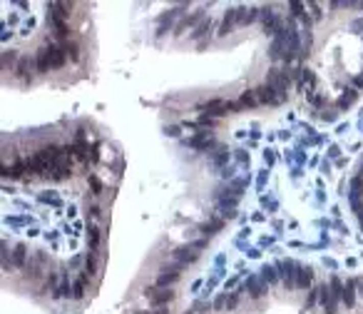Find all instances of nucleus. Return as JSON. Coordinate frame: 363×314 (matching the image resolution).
Here are the masks:
<instances>
[{"mask_svg": "<svg viewBox=\"0 0 363 314\" xmlns=\"http://www.w3.org/2000/svg\"><path fill=\"white\" fill-rule=\"evenodd\" d=\"M338 302H344V282L338 275H331L328 284H324L321 289V307L326 314H336Z\"/></svg>", "mask_w": 363, "mask_h": 314, "instance_id": "obj_1", "label": "nucleus"}, {"mask_svg": "<svg viewBox=\"0 0 363 314\" xmlns=\"http://www.w3.org/2000/svg\"><path fill=\"white\" fill-rule=\"evenodd\" d=\"M65 60H67L65 50L58 48V45H50V42H47L45 48H40L38 58H35V65H38L40 73H47V70H58V68H62Z\"/></svg>", "mask_w": 363, "mask_h": 314, "instance_id": "obj_2", "label": "nucleus"}, {"mask_svg": "<svg viewBox=\"0 0 363 314\" xmlns=\"http://www.w3.org/2000/svg\"><path fill=\"white\" fill-rule=\"evenodd\" d=\"M202 250H207V239H194V242H189V244H179V247L172 252V259L177 262V264L187 267V264H194V262L199 259Z\"/></svg>", "mask_w": 363, "mask_h": 314, "instance_id": "obj_3", "label": "nucleus"}, {"mask_svg": "<svg viewBox=\"0 0 363 314\" xmlns=\"http://www.w3.org/2000/svg\"><path fill=\"white\" fill-rule=\"evenodd\" d=\"M276 267H279V277H281V284H284V289H286V292L296 289V277H299V270H301V264H299L296 259H281Z\"/></svg>", "mask_w": 363, "mask_h": 314, "instance_id": "obj_4", "label": "nucleus"}, {"mask_svg": "<svg viewBox=\"0 0 363 314\" xmlns=\"http://www.w3.org/2000/svg\"><path fill=\"white\" fill-rule=\"evenodd\" d=\"M267 85L279 95V98H286L288 87H291V75L286 70H279V68H271L267 75Z\"/></svg>", "mask_w": 363, "mask_h": 314, "instance_id": "obj_5", "label": "nucleus"}, {"mask_svg": "<svg viewBox=\"0 0 363 314\" xmlns=\"http://www.w3.org/2000/svg\"><path fill=\"white\" fill-rule=\"evenodd\" d=\"M202 110H204V115H211V118H222V115H227V113H234V110H239V105H236V102H229V100L214 98V100H209V102H204V105H202Z\"/></svg>", "mask_w": 363, "mask_h": 314, "instance_id": "obj_6", "label": "nucleus"}, {"mask_svg": "<svg viewBox=\"0 0 363 314\" xmlns=\"http://www.w3.org/2000/svg\"><path fill=\"white\" fill-rule=\"evenodd\" d=\"M50 25H53V30H55V35L62 40H70V28H67V15L65 13H60V5L58 3H50Z\"/></svg>", "mask_w": 363, "mask_h": 314, "instance_id": "obj_7", "label": "nucleus"}, {"mask_svg": "<svg viewBox=\"0 0 363 314\" xmlns=\"http://www.w3.org/2000/svg\"><path fill=\"white\" fill-rule=\"evenodd\" d=\"M182 270H184V267H182V264H177V262H174V264H167V267H162V270H159V275H157V287L170 289L174 282L182 277Z\"/></svg>", "mask_w": 363, "mask_h": 314, "instance_id": "obj_8", "label": "nucleus"}, {"mask_svg": "<svg viewBox=\"0 0 363 314\" xmlns=\"http://www.w3.org/2000/svg\"><path fill=\"white\" fill-rule=\"evenodd\" d=\"M45 262H47V255H45V252H33L30 259H28V264H25V270H22L25 277H28V279H40Z\"/></svg>", "mask_w": 363, "mask_h": 314, "instance_id": "obj_9", "label": "nucleus"}, {"mask_svg": "<svg viewBox=\"0 0 363 314\" xmlns=\"http://www.w3.org/2000/svg\"><path fill=\"white\" fill-rule=\"evenodd\" d=\"M261 28H264V33L271 35V38L284 30V28H281V18H279L271 8H261Z\"/></svg>", "mask_w": 363, "mask_h": 314, "instance_id": "obj_10", "label": "nucleus"}, {"mask_svg": "<svg viewBox=\"0 0 363 314\" xmlns=\"http://www.w3.org/2000/svg\"><path fill=\"white\" fill-rule=\"evenodd\" d=\"M244 292H247L251 299H261V297L269 292V284L261 279V275H251V277H247V282H244Z\"/></svg>", "mask_w": 363, "mask_h": 314, "instance_id": "obj_11", "label": "nucleus"}, {"mask_svg": "<svg viewBox=\"0 0 363 314\" xmlns=\"http://www.w3.org/2000/svg\"><path fill=\"white\" fill-rule=\"evenodd\" d=\"M286 42H288V30L284 28L281 33H276V35L271 38V45H269L271 60H284V55H286Z\"/></svg>", "mask_w": 363, "mask_h": 314, "instance_id": "obj_12", "label": "nucleus"}, {"mask_svg": "<svg viewBox=\"0 0 363 314\" xmlns=\"http://www.w3.org/2000/svg\"><path fill=\"white\" fill-rule=\"evenodd\" d=\"M147 299H150L152 307L162 309V307H167L174 299V292L172 289H164V287H152V289H147Z\"/></svg>", "mask_w": 363, "mask_h": 314, "instance_id": "obj_13", "label": "nucleus"}, {"mask_svg": "<svg viewBox=\"0 0 363 314\" xmlns=\"http://www.w3.org/2000/svg\"><path fill=\"white\" fill-rule=\"evenodd\" d=\"M182 10H187V3H182V5H177V8H172V10H167V13H162L159 18H157V35L162 38L170 28H172V23H174V18L182 13Z\"/></svg>", "mask_w": 363, "mask_h": 314, "instance_id": "obj_14", "label": "nucleus"}, {"mask_svg": "<svg viewBox=\"0 0 363 314\" xmlns=\"http://www.w3.org/2000/svg\"><path fill=\"white\" fill-rule=\"evenodd\" d=\"M187 147L191 150H199V152H207L214 147V138H211V132L207 130H202V132H194L191 138H187Z\"/></svg>", "mask_w": 363, "mask_h": 314, "instance_id": "obj_15", "label": "nucleus"}, {"mask_svg": "<svg viewBox=\"0 0 363 314\" xmlns=\"http://www.w3.org/2000/svg\"><path fill=\"white\" fill-rule=\"evenodd\" d=\"M236 25H239V8H231V10H227V15H224L222 25H219V35L227 38Z\"/></svg>", "mask_w": 363, "mask_h": 314, "instance_id": "obj_16", "label": "nucleus"}, {"mask_svg": "<svg viewBox=\"0 0 363 314\" xmlns=\"http://www.w3.org/2000/svg\"><path fill=\"white\" fill-rule=\"evenodd\" d=\"M222 230H224V217H209L207 222H202V225H199V232L207 237V239L214 237L216 232H222Z\"/></svg>", "mask_w": 363, "mask_h": 314, "instance_id": "obj_17", "label": "nucleus"}, {"mask_svg": "<svg viewBox=\"0 0 363 314\" xmlns=\"http://www.w3.org/2000/svg\"><path fill=\"white\" fill-rule=\"evenodd\" d=\"M256 98H259V102H261V105H281V102H284V98H279V95H276V93L269 87L267 82L256 87Z\"/></svg>", "mask_w": 363, "mask_h": 314, "instance_id": "obj_18", "label": "nucleus"}, {"mask_svg": "<svg viewBox=\"0 0 363 314\" xmlns=\"http://www.w3.org/2000/svg\"><path fill=\"white\" fill-rule=\"evenodd\" d=\"M28 259H30V250H28V244H15L13 247V270H25V264H28Z\"/></svg>", "mask_w": 363, "mask_h": 314, "instance_id": "obj_19", "label": "nucleus"}, {"mask_svg": "<svg viewBox=\"0 0 363 314\" xmlns=\"http://www.w3.org/2000/svg\"><path fill=\"white\" fill-rule=\"evenodd\" d=\"M202 15H204L202 10H197V13H191V15H184V18H182L179 23H177V25H174V35H182L187 28H191V25H199V23H204V20H202Z\"/></svg>", "mask_w": 363, "mask_h": 314, "instance_id": "obj_20", "label": "nucleus"}, {"mask_svg": "<svg viewBox=\"0 0 363 314\" xmlns=\"http://www.w3.org/2000/svg\"><path fill=\"white\" fill-rule=\"evenodd\" d=\"M33 65H35V60L33 58H20V62L15 65V75L20 78V82H30V73H33Z\"/></svg>", "mask_w": 363, "mask_h": 314, "instance_id": "obj_21", "label": "nucleus"}, {"mask_svg": "<svg viewBox=\"0 0 363 314\" xmlns=\"http://www.w3.org/2000/svg\"><path fill=\"white\" fill-rule=\"evenodd\" d=\"M236 105H239V110H254V107H259L261 102H259V98H256V90H247V93L239 95Z\"/></svg>", "mask_w": 363, "mask_h": 314, "instance_id": "obj_22", "label": "nucleus"}, {"mask_svg": "<svg viewBox=\"0 0 363 314\" xmlns=\"http://www.w3.org/2000/svg\"><path fill=\"white\" fill-rule=\"evenodd\" d=\"M296 287H299V289H311V287H313V267L301 264L299 277H296Z\"/></svg>", "mask_w": 363, "mask_h": 314, "instance_id": "obj_23", "label": "nucleus"}, {"mask_svg": "<svg viewBox=\"0 0 363 314\" xmlns=\"http://www.w3.org/2000/svg\"><path fill=\"white\" fill-rule=\"evenodd\" d=\"M231 160V150L229 147H216V152H211V165L216 170H227V162Z\"/></svg>", "mask_w": 363, "mask_h": 314, "instance_id": "obj_24", "label": "nucleus"}, {"mask_svg": "<svg viewBox=\"0 0 363 314\" xmlns=\"http://www.w3.org/2000/svg\"><path fill=\"white\" fill-rule=\"evenodd\" d=\"M321 289H324V284H316V287H311L308 289V295H306V302H304V307H301V312H311L319 302H321Z\"/></svg>", "mask_w": 363, "mask_h": 314, "instance_id": "obj_25", "label": "nucleus"}, {"mask_svg": "<svg viewBox=\"0 0 363 314\" xmlns=\"http://www.w3.org/2000/svg\"><path fill=\"white\" fill-rule=\"evenodd\" d=\"M256 18H261V10H259V8H239V25L249 28V25L256 23Z\"/></svg>", "mask_w": 363, "mask_h": 314, "instance_id": "obj_26", "label": "nucleus"}, {"mask_svg": "<svg viewBox=\"0 0 363 314\" xmlns=\"http://www.w3.org/2000/svg\"><path fill=\"white\" fill-rule=\"evenodd\" d=\"M344 304L346 309L356 307V279H346L344 282Z\"/></svg>", "mask_w": 363, "mask_h": 314, "instance_id": "obj_27", "label": "nucleus"}, {"mask_svg": "<svg viewBox=\"0 0 363 314\" xmlns=\"http://www.w3.org/2000/svg\"><path fill=\"white\" fill-rule=\"evenodd\" d=\"M70 295H72V282H70V277L62 272L60 275V284H58V289L53 292V297L55 299H65V297H70Z\"/></svg>", "mask_w": 363, "mask_h": 314, "instance_id": "obj_28", "label": "nucleus"}, {"mask_svg": "<svg viewBox=\"0 0 363 314\" xmlns=\"http://www.w3.org/2000/svg\"><path fill=\"white\" fill-rule=\"evenodd\" d=\"M87 282H90V277L85 275V272L72 282V297H75V299H85V295H87Z\"/></svg>", "mask_w": 363, "mask_h": 314, "instance_id": "obj_29", "label": "nucleus"}, {"mask_svg": "<svg viewBox=\"0 0 363 314\" xmlns=\"http://www.w3.org/2000/svg\"><path fill=\"white\" fill-rule=\"evenodd\" d=\"M100 239H102V232H100V227L97 225H90L87 227V250L95 255L97 247H100Z\"/></svg>", "mask_w": 363, "mask_h": 314, "instance_id": "obj_30", "label": "nucleus"}, {"mask_svg": "<svg viewBox=\"0 0 363 314\" xmlns=\"http://www.w3.org/2000/svg\"><path fill=\"white\" fill-rule=\"evenodd\" d=\"M209 33H211V20L207 18L204 23H199V25L194 28V33H191L189 38H191V40H197V42H202V40L209 38Z\"/></svg>", "mask_w": 363, "mask_h": 314, "instance_id": "obj_31", "label": "nucleus"}, {"mask_svg": "<svg viewBox=\"0 0 363 314\" xmlns=\"http://www.w3.org/2000/svg\"><path fill=\"white\" fill-rule=\"evenodd\" d=\"M261 279L267 282L269 287H274V284L281 279V277H279V267H276V264H267V267L261 270Z\"/></svg>", "mask_w": 363, "mask_h": 314, "instance_id": "obj_32", "label": "nucleus"}, {"mask_svg": "<svg viewBox=\"0 0 363 314\" xmlns=\"http://www.w3.org/2000/svg\"><path fill=\"white\" fill-rule=\"evenodd\" d=\"M301 80H304V87H306V95L308 98H313V87H316V75H313V70H301Z\"/></svg>", "mask_w": 363, "mask_h": 314, "instance_id": "obj_33", "label": "nucleus"}, {"mask_svg": "<svg viewBox=\"0 0 363 314\" xmlns=\"http://www.w3.org/2000/svg\"><path fill=\"white\" fill-rule=\"evenodd\" d=\"M356 100H358V93H356V90H346L344 95L336 100V105H338V110H348Z\"/></svg>", "mask_w": 363, "mask_h": 314, "instance_id": "obj_34", "label": "nucleus"}, {"mask_svg": "<svg viewBox=\"0 0 363 314\" xmlns=\"http://www.w3.org/2000/svg\"><path fill=\"white\" fill-rule=\"evenodd\" d=\"M62 50H65V55H70L72 62L80 60V45H77L75 40H65V42H62Z\"/></svg>", "mask_w": 363, "mask_h": 314, "instance_id": "obj_35", "label": "nucleus"}, {"mask_svg": "<svg viewBox=\"0 0 363 314\" xmlns=\"http://www.w3.org/2000/svg\"><path fill=\"white\" fill-rule=\"evenodd\" d=\"M247 187H249V175L247 177H239V180H231V185H229V190L236 197L244 195V190H247Z\"/></svg>", "mask_w": 363, "mask_h": 314, "instance_id": "obj_36", "label": "nucleus"}, {"mask_svg": "<svg viewBox=\"0 0 363 314\" xmlns=\"http://www.w3.org/2000/svg\"><path fill=\"white\" fill-rule=\"evenodd\" d=\"M18 62H20V58H18V53H15L13 48L3 53V68H5V70H10V68H13V65H18Z\"/></svg>", "mask_w": 363, "mask_h": 314, "instance_id": "obj_37", "label": "nucleus"}, {"mask_svg": "<svg viewBox=\"0 0 363 314\" xmlns=\"http://www.w3.org/2000/svg\"><path fill=\"white\" fill-rule=\"evenodd\" d=\"M241 292H244V287H241V289H236V292H229V295H227V312L236 309V304H239V299H241Z\"/></svg>", "mask_w": 363, "mask_h": 314, "instance_id": "obj_38", "label": "nucleus"}, {"mask_svg": "<svg viewBox=\"0 0 363 314\" xmlns=\"http://www.w3.org/2000/svg\"><path fill=\"white\" fill-rule=\"evenodd\" d=\"M361 195H363V177L356 175L351 180V195L348 197H361Z\"/></svg>", "mask_w": 363, "mask_h": 314, "instance_id": "obj_39", "label": "nucleus"}, {"mask_svg": "<svg viewBox=\"0 0 363 314\" xmlns=\"http://www.w3.org/2000/svg\"><path fill=\"white\" fill-rule=\"evenodd\" d=\"M191 309H194V312H199V314H207L209 309H214V304H211L209 299H197Z\"/></svg>", "mask_w": 363, "mask_h": 314, "instance_id": "obj_40", "label": "nucleus"}, {"mask_svg": "<svg viewBox=\"0 0 363 314\" xmlns=\"http://www.w3.org/2000/svg\"><path fill=\"white\" fill-rule=\"evenodd\" d=\"M211 304H214V312H227V292H219Z\"/></svg>", "mask_w": 363, "mask_h": 314, "instance_id": "obj_41", "label": "nucleus"}, {"mask_svg": "<svg viewBox=\"0 0 363 314\" xmlns=\"http://www.w3.org/2000/svg\"><path fill=\"white\" fill-rule=\"evenodd\" d=\"M95 270H97L95 255H92V252H87V259H85V275L92 277V275H95Z\"/></svg>", "mask_w": 363, "mask_h": 314, "instance_id": "obj_42", "label": "nucleus"}, {"mask_svg": "<svg viewBox=\"0 0 363 314\" xmlns=\"http://www.w3.org/2000/svg\"><path fill=\"white\" fill-rule=\"evenodd\" d=\"M87 185H90V190H92V195H100V192H102V182H100V177L90 175V177H87Z\"/></svg>", "mask_w": 363, "mask_h": 314, "instance_id": "obj_43", "label": "nucleus"}, {"mask_svg": "<svg viewBox=\"0 0 363 314\" xmlns=\"http://www.w3.org/2000/svg\"><path fill=\"white\" fill-rule=\"evenodd\" d=\"M197 127H204V130H207V127H214V118H211V115H202V118L197 120Z\"/></svg>", "mask_w": 363, "mask_h": 314, "instance_id": "obj_44", "label": "nucleus"}, {"mask_svg": "<svg viewBox=\"0 0 363 314\" xmlns=\"http://www.w3.org/2000/svg\"><path fill=\"white\" fill-rule=\"evenodd\" d=\"M288 8H291V15H299V18L304 15V10H306V5H304V3H291Z\"/></svg>", "mask_w": 363, "mask_h": 314, "instance_id": "obj_45", "label": "nucleus"}, {"mask_svg": "<svg viewBox=\"0 0 363 314\" xmlns=\"http://www.w3.org/2000/svg\"><path fill=\"white\" fill-rule=\"evenodd\" d=\"M179 130H182L179 125H170V127H164V132H167L170 138H179Z\"/></svg>", "mask_w": 363, "mask_h": 314, "instance_id": "obj_46", "label": "nucleus"}, {"mask_svg": "<svg viewBox=\"0 0 363 314\" xmlns=\"http://www.w3.org/2000/svg\"><path fill=\"white\" fill-rule=\"evenodd\" d=\"M351 30H353V33H363V18L353 20V23H351Z\"/></svg>", "mask_w": 363, "mask_h": 314, "instance_id": "obj_47", "label": "nucleus"}, {"mask_svg": "<svg viewBox=\"0 0 363 314\" xmlns=\"http://www.w3.org/2000/svg\"><path fill=\"white\" fill-rule=\"evenodd\" d=\"M80 262H82V257L75 255L72 259H70V262H67V267H70V270H77V267H80Z\"/></svg>", "mask_w": 363, "mask_h": 314, "instance_id": "obj_48", "label": "nucleus"}, {"mask_svg": "<svg viewBox=\"0 0 363 314\" xmlns=\"http://www.w3.org/2000/svg\"><path fill=\"white\" fill-rule=\"evenodd\" d=\"M308 8L313 10V20H321V8H319L316 3H308Z\"/></svg>", "mask_w": 363, "mask_h": 314, "instance_id": "obj_49", "label": "nucleus"}, {"mask_svg": "<svg viewBox=\"0 0 363 314\" xmlns=\"http://www.w3.org/2000/svg\"><path fill=\"white\" fill-rule=\"evenodd\" d=\"M236 160H239V162H249V155H247V152H241V150H239V152H236Z\"/></svg>", "mask_w": 363, "mask_h": 314, "instance_id": "obj_50", "label": "nucleus"}, {"mask_svg": "<svg viewBox=\"0 0 363 314\" xmlns=\"http://www.w3.org/2000/svg\"><path fill=\"white\" fill-rule=\"evenodd\" d=\"M90 215L95 217V219L100 217V207H97V205H92V207H90Z\"/></svg>", "mask_w": 363, "mask_h": 314, "instance_id": "obj_51", "label": "nucleus"}, {"mask_svg": "<svg viewBox=\"0 0 363 314\" xmlns=\"http://www.w3.org/2000/svg\"><path fill=\"white\" fill-rule=\"evenodd\" d=\"M207 45H209V38H207V40H202V42H197V50H204Z\"/></svg>", "mask_w": 363, "mask_h": 314, "instance_id": "obj_52", "label": "nucleus"}, {"mask_svg": "<svg viewBox=\"0 0 363 314\" xmlns=\"http://www.w3.org/2000/svg\"><path fill=\"white\" fill-rule=\"evenodd\" d=\"M231 287H236V277H234V279H229V282H227V287H224V292H227V289H231Z\"/></svg>", "mask_w": 363, "mask_h": 314, "instance_id": "obj_53", "label": "nucleus"}, {"mask_svg": "<svg viewBox=\"0 0 363 314\" xmlns=\"http://www.w3.org/2000/svg\"><path fill=\"white\" fill-rule=\"evenodd\" d=\"M353 82H356L358 87H363V75H358V78H353Z\"/></svg>", "mask_w": 363, "mask_h": 314, "instance_id": "obj_54", "label": "nucleus"}, {"mask_svg": "<svg viewBox=\"0 0 363 314\" xmlns=\"http://www.w3.org/2000/svg\"><path fill=\"white\" fill-rule=\"evenodd\" d=\"M152 314H170V312H167V307H162V309H157V312H152Z\"/></svg>", "mask_w": 363, "mask_h": 314, "instance_id": "obj_55", "label": "nucleus"}, {"mask_svg": "<svg viewBox=\"0 0 363 314\" xmlns=\"http://www.w3.org/2000/svg\"><path fill=\"white\" fill-rule=\"evenodd\" d=\"M358 175L363 177V160H361V167H358Z\"/></svg>", "mask_w": 363, "mask_h": 314, "instance_id": "obj_56", "label": "nucleus"}, {"mask_svg": "<svg viewBox=\"0 0 363 314\" xmlns=\"http://www.w3.org/2000/svg\"><path fill=\"white\" fill-rule=\"evenodd\" d=\"M134 314H152V312H134Z\"/></svg>", "mask_w": 363, "mask_h": 314, "instance_id": "obj_57", "label": "nucleus"}, {"mask_svg": "<svg viewBox=\"0 0 363 314\" xmlns=\"http://www.w3.org/2000/svg\"><path fill=\"white\" fill-rule=\"evenodd\" d=\"M361 227H363V217H361Z\"/></svg>", "mask_w": 363, "mask_h": 314, "instance_id": "obj_58", "label": "nucleus"}, {"mask_svg": "<svg viewBox=\"0 0 363 314\" xmlns=\"http://www.w3.org/2000/svg\"><path fill=\"white\" fill-rule=\"evenodd\" d=\"M361 8H363V3H361Z\"/></svg>", "mask_w": 363, "mask_h": 314, "instance_id": "obj_59", "label": "nucleus"}]
</instances>
